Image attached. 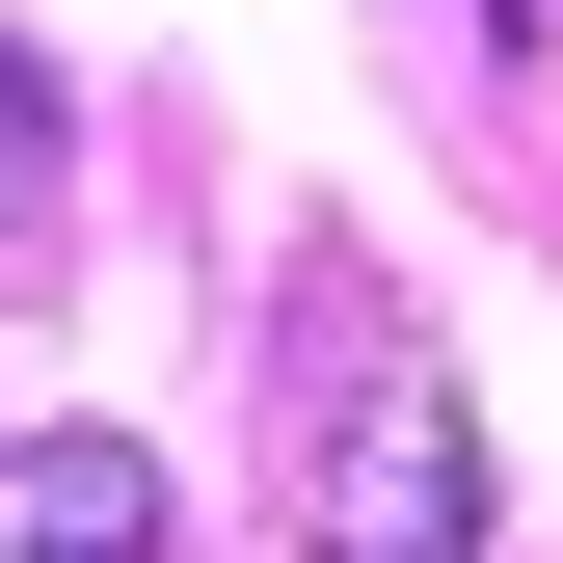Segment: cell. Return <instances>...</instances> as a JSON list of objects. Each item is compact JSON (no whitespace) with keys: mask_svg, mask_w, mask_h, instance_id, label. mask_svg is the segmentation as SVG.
<instances>
[{"mask_svg":"<svg viewBox=\"0 0 563 563\" xmlns=\"http://www.w3.org/2000/svg\"><path fill=\"white\" fill-rule=\"evenodd\" d=\"M0 563H162V456L134 430H27L0 456Z\"/></svg>","mask_w":563,"mask_h":563,"instance_id":"obj_2","label":"cell"},{"mask_svg":"<svg viewBox=\"0 0 563 563\" xmlns=\"http://www.w3.org/2000/svg\"><path fill=\"white\" fill-rule=\"evenodd\" d=\"M322 563H483V430L430 349H376V376H322Z\"/></svg>","mask_w":563,"mask_h":563,"instance_id":"obj_1","label":"cell"},{"mask_svg":"<svg viewBox=\"0 0 563 563\" xmlns=\"http://www.w3.org/2000/svg\"><path fill=\"white\" fill-rule=\"evenodd\" d=\"M27 242H54V81L0 54V268H27Z\"/></svg>","mask_w":563,"mask_h":563,"instance_id":"obj_3","label":"cell"}]
</instances>
